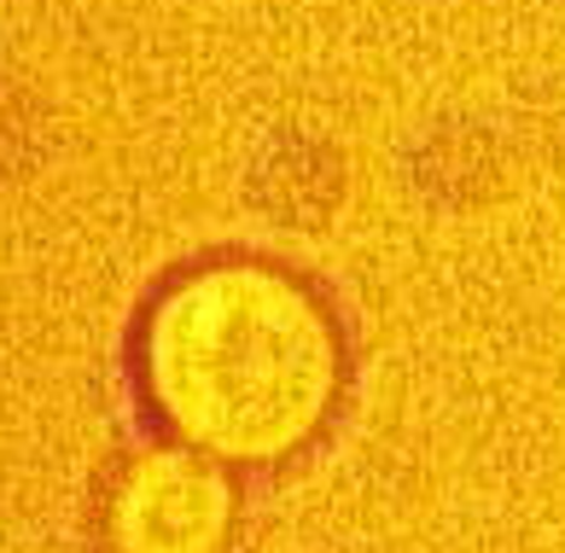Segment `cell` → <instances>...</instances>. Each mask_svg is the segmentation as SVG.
<instances>
[{
    "mask_svg": "<svg viewBox=\"0 0 565 553\" xmlns=\"http://www.w3.org/2000/svg\"><path fill=\"white\" fill-rule=\"evenodd\" d=\"M239 530L234 466L163 437L117 466L106 496L111 553H227Z\"/></svg>",
    "mask_w": 565,
    "mask_h": 553,
    "instance_id": "2",
    "label": "cell"
},
{
    "mask_svg": "<svg viewBox=\"0 0 565 553\" xmlns=\"http://www.w3.org/2000/svg\"><path fill=\"white\" fill-rule=\"evenodd\" d=\"M135 385L163 437L234 472H268L298 460L339 414L344 321L298 268L222 251L146 297Z\"/></svg>",
    "mask_w": 565,
    "mask_h": 553,
    "instance_id": "1",
    "label": "cell"
}]
</instances>
